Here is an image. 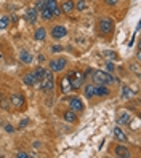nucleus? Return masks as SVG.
I'll return each instance as SVG.
<instances>
[{
	"mask_svg": "<svg viewBox=\"0 0 141 158\" xmlns=\"http://www.w3.org/2000/svg\"><path fill=\"white\" fill-rule=\"evenodd\" d=\"M93 80L98 83V85H108V83H112L114 82V78L111 77V74L108 72H103V70H95L93 72Z\"/></svg>",
	"mask_w": 141,
	"mask_h": 158,
	"instance_id": "obj_1",
	"label": "nucleus"
},
{
	"mask_svg": "<svg viewBox=\"0 0 141 158\" xmlns=\"http://www.w3.org/2000/svg\"><path fill=\"white\" fill-rule=\"evenodd\" d=\"M67 77H69V80H70V85H72V90L80 88L82 83H83V78H85V75H83L82 72H70Z\"/></svg>",
	"mask_w": 141,
	"mask_h": 158,
	"instance_id": "obj_2",
	"label": "nucleus"
},
{
	"mask_svg": "<svg viewBox=\"0 0 141 158\" xmlns=\"http://www.w3.org/2000/svg\"><path fill=\"white\" fill-rule=\"evenodd\" d=\"M40 88L44 91H51L55 88V80L50 72H45V77H44V83H40Z\"/></svg>",
	"mask_w": 141,
	"mask_h": 158,
	"instance_id": "obj_3",
	"label": "nucleus"
},
{
	"mask_svg": "<svg viewBox=\"0 0 141 158\" xmlns=\"http://www.w3.org/2000/svg\"><path fill=\"white\" fill-rule=\"evenodd\" d=\"M66 34H67V31H66V27H63V26H55L51 29V35H53V39H56V40L66 37Z\"/></svg>",
	"mask_w": 141,
	"mask_h": 158,
	"instance_id": "obj_4",
	"label": "nucleus"
},
{
	"mask_svg": "<svg viewBox=\"0 0 141 158\" xmlns=\"http://www.w3.org/2000/svg\"><path fill=\"white\" fill-rule=\"evenodd\" d=\"M64 66H66V59H55V61L50 62V69H51L53 72L63 70V69H64Z\"/></svg>",
	"mask_w": 141,
	"mask_h": 158,
	"instance_id": "obj_5",
	"label": "nucleus"
},
{
	"mask_svg": "<svg viewBox=\"0 0 141 158\" xmlns=\"http://www.w3.org/2000/svg\"><path fill=\"white\" fill-rule=\"evenodd\" d=\"M47 8L51 11L53 16H59V14H61V10L58 8V3H56V0H47Z\"/></svg>",
	"mask_w": 141,
	"mask_h": 158,
	"instance_id": "obj_6",
	"label": "nucleus"
},
{
	"mask_svg": "<svg viewBox=\"0 0 141 158\" xmlns=\"http://www.w3.org/2000/svg\"><path fill=\"white\" fill-rule=\"evenodd\" d=\"M112 21L111 19H101L100 21V31L101 32H104V34H109L111 31H112Z\"/></svg>",
	"mask_w": 141,
	"mask_h": 158,
	"instance_id": "obj_7",
	"label": "nucleus"
},
{
	"mask_svg": "<svg viewBox=\"0 0 141 158\" xmlns=\"http://www.w3.org/2000/svg\"><path fill=\"white\" fill-rule=\"evenodd\" d=\"M69 104H70V107H72L74 112H82L83 110V102L79 97H72V99L69 101Z\"/></svg>",
	"mask_w": 141,
	"mask_h": 158,
	"instance_id": "obj_8",
	"label": "nucleus"
},
{
	"mask_svg": "<svg viewBox=\"0 0 141 158\" xmlns=\"http://www.w3.org/2000/svg\"><path fill=\"white\" fill-rule=\"evenodd\" d=\"M74 10V2L72 0H64L61 5V13H70Z\"/></svg>",
	"mask_w": 141,
	"mask_h": 158,
	"instance_id": "obj_9",
	"label": "nucleus"
},
{
	"mask_svg": "<svg viewBox=\"0 0 141 158\" xmlns=\"http://www.w3.org/2000/svg\"><path fill=\"white\" fill-rule=\"evenodd\" d=\"M32 75L35 78V82H42V80H44V77H45V69L44 67H37L32 72Z\"/></svg>",
	"mask_w": 141,
	"mask_h": 158,
	"instance_id": "obj_10",
	"label": "nucleus"
},
{
	"mask_svg": "<svg viewBox=\"0 0 141 158\" xmlns=\"http://www.w3.org/2000/svg\"><path fill=\"white\" fill-rule=\"evenodd\" d=\"M26 19H27V23H31V24H34L35 21H37V10H29L26 13Z\"/></svg>",
	"mask_w": 141,
	"mask_h": 158,
	"instance_id": "obj_11",
	"label": "nucleus"
},
{
	"mask_svg": "<svg viewBox=\"0 0 141 158\" xmlns=\"http://www.w3.org/2000/svg\"><path fill=\"white\" fill-rule=\"evenodd\" d=\"M119 123L120 125H125V123H130L131 121V117H130V113H127V112H120V115H119Z\"/></svg>",
	"mask_w": 141,
	"mask_h": 158,
	"instance_id": "obj_12",
	"label": "nucleus"
},
{
	"mask_svg": "<svg viewBox=\"0 0 141 158\" xmlns=\"http://www.w3.org/2000/svg\"><path fill=\"white\" fill-rule=\"evenodd\" d=\"M95 94H98V96H108L109 91H108V88H106L104 85H98V86H95Z\"/></svg>",
	"mask_w": 141,
	"mask_h": 158,
	"instance_id": "obj_13",
	"label": "nucleus"
},
{
	"mask_svg": "<svg viewBox=\"0 0 141 158\" xmlns=\"http://www.w3.org/2000/svg\"><path fill=\"white\" fill-rule=\"evenodd\" d=\"M61 90L64 91V93H67L69 90H72V85H70V80H69V77H64L61 80Z\"/></svg>",
	"mask_w": 141,
	"mask_h": 158,
	"instance_id": "obj_14",
	"label": "nucleus"
},
{
	"mask_svg": "<svg viewBox=\"0 0 141 158\" xmlns=\"http://www.w3.org/2000/svg\"><path fill=\"white\" fill-rule=\"evenodd\" d=\"M114 136L117 138V141H120V142H127V141H128V139H127V136L122 133L120 128H114Z\"/></svg>",
	"mask_w": 141,
	"mask_h": 158,
	"instance_id": "obj_15",
	"label": "nucleus"
},
{
	"mask_svg": "<svg viewBox=\"0 0 141 158\" xmlns=\"http://www.w3.org/2000/svg\"><path fill=\"white\" fill-rule=\"evenodd\" d=\"M64 120L69 121V123H74V121L77 120V113H75L74 110H67V112L64 113Z\"/></svg>",
	"mask_w": 141,
	"mask_h": 158,
	"instance_id": "obj_16",
	"label": "nucleus"
},
{
	"mask_svg": "<svg viewBox=\"0 0 141 158\" xmlns=\"http://www.w3.org/2000/svg\"><path fill=\"white\" fill-rule=\"evenodd\" d=\"M21 61H23L24 64H31L32 62V56L27 51H21Z\"/></svg>",
	"mask_w": 141,
	"mask_h": 158,
	"instance_id": "obj_17",
	"label": "nucleus"
},
{
	"mask_svg": "<svg viewBox=\"0 0 141 158\" xmlns=\"http://www.w3.org/2000/svg\"><path fill=\"white\" fill-rule=\"evenodd\" d=\"M11 104H13V105H16V107H23L24 99L21 97V96H13V97H11Z\"/></svg>",
	"mask_w": 141,
	"mask_h": 158,
	"instance_id": "obj_18",
	"label": "nucleus"
},
{
	"mask_svg": "<svg viewBox=\"0 0 141 158\" xmlns=\"http://www.w3.org/2000/svg\"><path fill=\"white\" fill-rule=\"evenodd\" d=\"M85 96H87V97H93V96H95V85L85 86Z\"/></svg>",
	"mask_w": 141,
	"mask_h": 158,
	"instance_id": "obj_19",
	"label": "nucleus"
},
{
	"mask_svg": "<svg viewBox=\"0 0 141 158\" xmlns=\"http://www.w3.org/2000/svg\"><path fill=\"white\" fill-rule=\"evenodd\" d=\"M45 35H47L45 29H44V27H40V29H37V32H35V39H37V40H44V39H45Z\"/></svg>",
	"mask_w": 141,
	"mask_h": 158,
	"instance_id": "obj_20",
	"label": "nucleus"
},
{
	"mask_svg": "<svg viewBox=\"0 0 141 158\" xmlns=\"http://www.w3.org/2000/svg\"><path fill=\"white\" fill-rule=\"evenodd\" d=\"M116 155H119V156H128V150H127L125 147H117L116 149Z\"/></svg>",
	"mask_w": 141,
	"mask_h": 158,
	"instance_id": "obj_21",
	"label": "nucleus"
},
{
	"mask_svg": "<svg viewBox=\"0 0 141 158\" xmlns=\"http://www.w3.org/2000/svg\"><path fill=\"white\" fill-rule=\"evenodd\" d=\"M24 83H26V85H31V86L35 85V78H34V75H32V74H27V75L24 77Z\"/></svg>",
	"mask_w": 141,
	"mask_h": 158,
	"instance_id": "obj_22",
	"label": "nucleus"
},
{
	"mask_svg": "<svg viewBox=\"0 0 141 158\" xmlns=\"http://www.w3.org/2000/svg\"><path fill=\"white\" fill-rule=\"evenodd\" d=\"M45 6H47V0H37V3H35V10H37V11L40 10L42 11Z\"/></svg>",
	"mask_w": 141,
	"mask_h": 158,
	"instance_id": "obj_23",
	"label": "nucleus"
},
{
	"mask_svg": "<svg viewBox=\"0 0 141 158\" xmlns=\"http://www.w3.org/2000/svg\"><path fill=\"white\" fill-rule=\"evenodd\" d=\"M42 16H44V19H51V18H53V14H51V11L45 6V8L42 10Z\"/></svg>",
	"mask_w": 141,
	"mask_h": 158,
	"instance_id": "obj_24",
	"label": "nucleus"
},
{
	"mask_svg": "<svg viewBox=\"0 0 141 158\" xmlns=\"http://www.w3.org/2000/svg\"><path fill=\"white\" fill-rule=\"evenodd\" d=\"M85 8H87V2H85V0H79V2H77V10L83 11Z\"/></svg>",
	"mask_w": 141,
	"mask_h": 158,
	"instance_id": "obj_25",
	"label": "nucleus"
},
{
	"mask_svg": "<svg viewBox=\"0 0 141 158\" xmlns=\"http://www.w3.org/2000/svg\"><path fill=\"white\" fill-rule=\"evenodd\" d=\"M6 26H8V18L6 16L0 18V29H6Z\"/></svg>",
	"mask_w": 141,
	"mask_h": 158,
	"instance_id": "obj_26",
	"label": "nucleus"
},
{
	"mask_svg": "<svg viewBox=\"0 0 141 158\" xmlns=\"http://www.w3.org/2000/svg\"><path fill=\"white\" fill-rule=\"evenodd\" d=\"M51 51H53V53H59V51H63V46H59V45H53V46H51Z\"/></svg>",
	"mask_w": 141,
	"mask_h": 158,
	"instance_id": "obj_27",
	"label": "nucleus"
},
{
	"mask_svg": "<svg viewBox=\"0 0 141 158\" xmlns=\"http://www.w3.org/2000/svg\"><path fill=\"white\" fill-rule=\"evenodd\" d=\"M130 94H131V93L128 91V88H127V86H124V97H125V99H128V96H130Z\"/></svg>",
	"mask_w": 141,
	"mask_h": 158,
	"instance_id": "obj_28",
	"label": "nucleus"
},
{
	"mask_svg": "<svg viewBox=\"0 0 141 158\" xmlns=\"http://www.w3.org/2000/svg\"><path fill=\"white\" fill-rule=\"evenodd\" d=\"M16 156H18V158H27L29 155H27V153H24V152H19V153H18Z\"/></svg>",
	"mask_w": 141,
	"mask_h": 158,
	"instance_id": "obj_29",
	"label": "nucleus"
},
{
	"mask_svg": "<svg viewBox=\"0 0 141 158\" xmlns=\"http://www.w3.org/2000/svg\"><path fill=\"white\" fill-rule=\"evenodd\" d=\"M104 2L108 3V5H116V3H117V0H104Z\"/></svg>",
	"mask_w": 141,
	"mask_h": 158,
	"instance_id": "obj_30",
	"label": "nucleus"
},
{
	"mask_svg": "<svg viewBox=\"0 0 141 158\" xmlns=\"http://www.w3.org/2000/svg\"><path fill=\"white\" fill-rule=\"evenodd\" d=\"M27 123H29V121H27V120L24 118V120H23V121H21V123H19V126H21V128H24V126H26Z\"/></svg>",
	"mask_w": 141,
	"mask_h": 158,
	"instance_id": "obj_31",
	"label": "nucleus"
},
{
	"mask_svg": "<svg viewBox=\"0 0 141 158\" xmlns=\"http://www.w3.org/2000/svg\"><path fill=\"white\" fill-rule=\"evenodd\" d=\"M6 131H8V133H11V131H13V128H11L10 125H6Z\"/></svg>",
	"mask_w": 141,
	"mask_h": 158,
	"instance_id": "obj_32",
	"label": "nucleus"
},
{
	"mask_svg": "<svg viewBox=\"0 0 141 158\" xmlns=\"http://www.w3.org/2000/svg\"><path fill=\"white\" fill-rule=\"evenodd\" d=\"M108 69H109V70H112V69H114V66H112L111 62H108Z\"/></svg>",
	"mask_w": 141,
	"mask_h": 158,
	"instance_id": "obj_33",
	"label": "nucleus"
}]
</instances>
